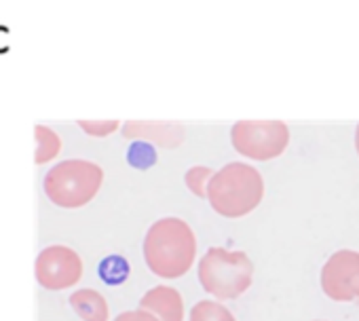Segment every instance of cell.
<instances>
[{
  "instance_id": "e0dca14e",
  "label": "cell",
  "mask_w": 359,
  "mask_h": 321,
  "mask_svg": "<svg viewBox=\"0 0 359 321\" xmlns=\"http://www.w3.org/2000/svg\"><path fill=\"white\" fill-rule=\"evenodd\" d=\"M357 304H359V300H357Z\"/></svg>"
},
{
  "instance_id": "5bb4252c",
  "label": "cell",
  "mask_w": 359,
  "mask_h": 321,
  "mask_svg": "<svg viewBox=\"0 0 359 321\" xmlns=\"http://www.w3.org/2000/svg\"><path fill=\"white\" fill-rule=\"evenodd\" d=\"M79 127L91 137H106L114 133L121 127V123L118 121H79Z\"/></svg>"
},
{
  "instance_id": "ba28073f",
  "label": "cell",
  "mask_w": 359,
  "mask_h": 321,
  "mask_svg": "<svg viewBox=\"0 0 359 321\" xmlns=\"http://www.w3.org/2000/svg\"><path fill=\"white\" fill-rule=\"evenodd\" d=\"M123 133L129 139H148L158 146H177L184 139V127L180 123H161V121H129L123 125Z\"/></svg>"
},
{
  "instance_id": "2e32d148",
  "label": "cell",
  "mask_w": 359,
  "mask_h": 321,
  "mask_svg": "<svg viewBox=\"0 0 359 321\" xmlns=\"http://www.w3.org/2000/svg\"><path fill=\"white\" fill-rule=\"evenodd\" d=\"M355 150H357V154H359V125H357V129H355Z\"/></svg>"
},
{
  "instance_id": "6da1fadb",
  "label": "cell",
  "mask_w": 359,
  "mask_h": 321,
  "mask_svg": "<svg viewBox=\"0 0 359 321\" xmlns=\"http://www.w3.org/2000/svg\"><path fill=\"white\" fill-rule=\"evenodd\" d=\"M197 256V237L180 218L156 220L144 237V260L163 279H177L191 271Z\"/></svg>"
},
{
  "instance_id": "8fae6325",
  "label": "cell",
  "mask_w": 359,
  "mask_h": 321,
  "mask_svg": "<svg viewBox=\"0 0 359 321\" xmlns=\"http://www.w3.org/2000/svg\"><path fill=\"white\" fill-rule=\"evenodd\" d=\"M34 139H36V152H34V163L36 165L49 163V160H53L62 150L60 135L47 125H36L34 127Z\"/></svg>"
},
{
  "instance_id": "52a82bcc",
  "label": "cell",
  "mask_w": 359,
  "mask_h": 321,
  "mask_svg": "<svg viewBox=\"0 0 359 321\" xmlns=\"http://www.w3.org/2000/svg\"><path fill=\"white\" fill-rule=\"evenodd\" d=\"M321 289L330 300H359V252L338 250L321 268Z\"/></svg>"
},
{
  "instance_id": "9a60e30c",
  "label": "cell",
  "mask_w": 359,
  "mask_h": 321,
  "mask_svg": "<svg viewBox=\"0 0 359 321\" xmlns=\"http://www.w3.org/2000/svg\"><path fill=\"white\" fill-rule=\"evenodd\" d=\"M114 321H158L152 313L144 310V308H137V310H125L121 313Z\"/></svg>"
},
{
  "instance_id": "ac0fdd59",
  "label": "cell",
  "mask_w": 359,
  "mask_h": 321,
  "mask_svg": "<svg viewBox=\"0 0 359 321\" xmlns=\"http://www.w3.org/2000/svg\"><path fill=\"white\" fill-rule=\"evenodd\" d=\"M317 321H321V319H317Z\"/></svg>"
},
{
  "instance_id": "7c38bea8",
  "label": "cell",
  "mask_w": 359,
  "mask_h": 321,
  "mask_svg": "<svg viewBox=\"0 0 359 321\" xmlns=\"http://www.w3.org/2000/svg\"><path fill=\"white\" fill-rule=\"evenodd\" d=\"M191 321H237V319L222 302L201 300L191 308Z\"/></svg>"
},
{
  "instance_id": "7a4b0ae2",
  "label": "cell",
  "mask_w": 359,
  "mask_h": 321,
  "mask_svg": "<svg viewBox=\"0 0 359 321\" xmlns=\"http://www.w3.org/2000/svg\"><path fill=\"white\" fill-rule=\"evenodd\" d=\"M205 197L222 218H243L262 203L264 180L256 168L237 160L210 178Z\"/></svg>"
},
{
  "instance_id": "4fadbf2b",
  "label": "cell",
  "mask_w": 359,
  "mask_h": 321,
  "mask_svg": "<svg viewBox=\"0 0 359 321\" xmlns=\"http://www.w3.org/2000/svg\"><path fill=\"white\" fill-rule=\"evenodd\" d=\"M214 176V172L210 168H203V165H197L193 170L187 172L184 176V182L189 186V191L197 197H205L208 195V184H210V178Z\"/></svg>"
},
{
  "instance_id": "30bf717a",
  "label": "cell",
  "mask_w": 359,
  "mask_h": 321,
  "mask_svg": "<svg viewBox=\"0 0 359 321\" xmlns=\"http://www.w3.org/2000/svg\"><path fill=\"white\" fill-rule=\"evenodd\" d=\"M70 304L83 321H108L110 317L106 298L97 289H91V287L76 289L70 296Z\"/></svg>"
},
{
  "instance_id": "5b68a950",
  "label": "cell",
  "mask_w": 359,
  "mask_h": 321,
  "mask_svg": "<svg viewBox=\"0 0 359 321\" xmlns=\"http://www.w3.org/2000/svg\"><path fill=\"white\" fill-rule=\"evenodd\" d=\"M233 148L254 160H271L285 152L290 127L283 121H239L231 129Z\"/></svg>"
},
{
  "instance_id": "277c9868",
  "label": "cell",
  "mask_w": 359,
  "mask_h": 321,
  "mask_svg": "<svg viewBox=\"0 0 359 321\" xmlns=\"http://www.w3.org/2000/svg\"><path fill=\"white\" fill-rule=\"evenodd\" d=\"M199 281L208 294L235 300L252 287L254 262L245 252L210 247L199 260Z\"/></svg>"
},
{
  "instance_id": "3957f363",
  "label": "cell",
  "mask_w": 359,
  "mask_h": 321,
  "mask_svg": "<svg viewBox=\"0 0 359 321\" xmlns=\"http://www.w3.org/2000/svg\"><path fill=\"white\" fill-rule=\"evenodd\" d=\"M104 184V170L85 158H68L45 176V195L64 210H79L93 201Z\"/></svg>"
},
{
  "instance_id": "8992f818",
  "label": "cell",
  "mask_w": 359,
  "mask_h": 321,
  "mask_svg": "<svg viewBox=\"0 0 359 321\" xmlns=\"http://www.w3.org/2000/svg\"><path fill=\"white\" fill-rule=\"evenodd\" d=\"M34 271L45 289H68L81 281L83 260L68 245H49L39 254Z\"/></svg>"
},
{
  "instance_id": "9c48e42d",
  "label": "cell",
  "mask_w": 359,
  "mask_h": 321,
  "mask_svg": "<svg viewBox=\"0 0 359 321\" xmlns=\"http://www.w3.org/2000/svg\"><path fill=\"white\" fill-rule=\"evenodd\" d=\"M140 308L152 313L158 321H184V300L175 287L169 285L148 289L140 300Z\"/></svg>"
}]
</instances>
